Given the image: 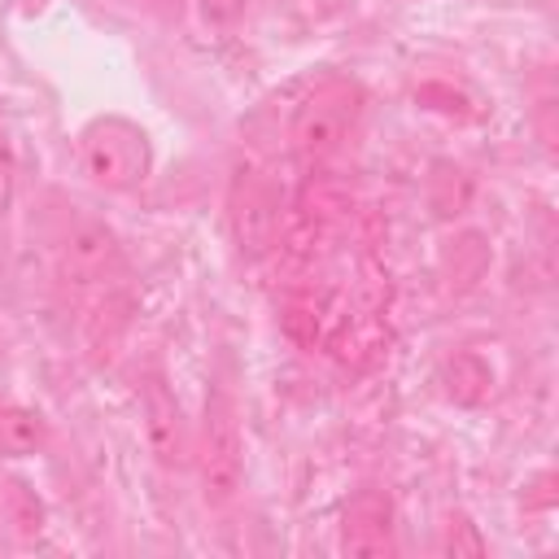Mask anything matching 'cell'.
<instances>
[{
  "label": "cell",
  "instance_id": "6da1fadb",
  "mask_svg": "<svg viewBox=\"0 0 559 559\" xmlns=\"http://www.w3.org/2000/svg\"><path fill=\"white\" fill-rule=\"evenodd\" d=\"M192 459H197L205 507H227L245 476V432H240V411L227 389H214L205 397L201 437H197Z\"/></svg>",
  "mask_w": 559,
  "mask_h": 559
},
{
  "label": "cell",
  "instance_id": "7a4b0ae2",
  "mask_svg": "<svg viewBox=\"0 0 559 559\" xmlns=\"http://www.w3.org/2000/svg\"><path fill=\"white\" fill-rule=\"evenodd\" d=\"M358 118H362V87L349 79H328L297 105V114L288 122V140L301 157L319 162V157H332L336 148H345Z\"/></svg>",
  "mask_w": 559,
  "mask_h": 559
},
{
  "label": "cell",
  "instance_id": "3957f363",
  "mask_svg": "<svg viewBox=\"0 0 559 559\" xmlns=\"http://www.w3.org/2000/svg\"><path fill=\"white\" fill-rule=\"evenodd\" d=\"M83 170L92 183L109 188V192H131L148 179L153 170V148L140 122L131 118H96L83 131Z\"/></svg>",
  "mask_w": 559,
  "mask_h": 559
},
{
  "label": "cell",
  "instance_id": "277c9868",
  "mask_svg": "<svg viewBox=\"0 0 559 559\" xmlns=\"http://www.w3.org/2000/svg\"><path fill=\"white\" fill-rule=\"evenodd\" d=\"M231 236L245 258H266L284 236V201L280 188L262 170H240L231 183Z\"/></svg>",
  "mask_w": 559,
  "mask_h": 559
},
{
  "label": "cell",
  "instance_id": "5b68a950",
  "mask_svg": "<svg viewBox=\"0 0 559 559\" xmlns=\"http://www.w3.org/2000/svg\"><path fill=\"white\" fill-rule=\"evenodd\" d=\"M122 271V249H118V236L105 227V223H79L66 245H61V258H57V275L70 293H109V284L118 280Z\"/></svg>",
  "mask_w": 559,
  "mask_h": 559
},
{
  "label": "cell",
  "instance_id": "8992f818",
  "mask_svg": "<svg viewBox=\"0 0 559 559\" xmlns=\"http://www.w3.org/2000/svg\"><path fill=\"white\" fill-rule=\"evenodd\" d=\"M397 524H393V498L380 489H362L345 502L341 511V550L358 559H380L393 555L397 546Z\"/></svg>",
  "mask_w": 559,
  "mask_h": 559
},
{
  "label": "cell",
  "instance_id": "52a82bcc",
  "mask_svg": "<svg viewBox=\"0 0 559 559\" xmlns=\"http://www.w3.org/2000/svg\"><path fill=\"white\" fill-rule=\"evenodd\" d=\"M144 432H148V450L162 467H183L192 459V437L183 424V406L175 402V393L153 376L144 384Z\"/></svg>",
  "mask_w": 559,
  "mask_h": 559
},
{
  "label": "cell",
  "instance_id": "ba28073f",
  "mask_svg": "<svg viewBox=\"0 0 559 559\" xmlns=\"http://www.w3.org/2000/svg\"><path fill=\"white\" fill-rule=\"evenodd\" d=\"M44 441H48V424L39 411L17 406V402H0V459L39 454Z\"/></svg>",
  "mask_w": 559,
  "mask_h": 559
},
{
  "label": "cell",
  "instance_id": "9c48e42d",
  "mask_svg": "<svg viewBox=\"0 0 559 559\" xmlns=\"http://www.w3.org/2000/svg\"><path fill=\"white\" fill-rule=\"evenodd\" d=\"M445 393L454 397V402H463V406H476V402H485L489 393H493V371H489V362L485 358H476V354H454L450 362H445Z\"/></svg>",
  "mask_w": 559,
  "mask_h": 559
},
{
  "label": "cell",
  "instance_id": "30bf717a",
  "mask_svg": "<svg viewBox=\"0 0 559 559\" xmlns=\"http://www.w3.org/2000/svg\"><path fill=\"white\" fill-rule=\"evenodd\" d=\"M467 197H472V179H467L459 166L441 162V166L432 170V179H428V201H432V210H437L441 218H450V214H459V210L467 205Z\"/></svg>",
  "mask_w": 559,
  "mask_h": 559
},
{
  "label": "cell",
  "instance_id": "8fae6325",
  "mask_svg": "<svg viewBox=\"0 0 559 559\" xmlns=\"http://www.w3.org/2000/svg\"><path fill=\"white\" fill-rule=\"evenodd\" d=\"M4 515L22 537H35L44 528V502L22 480H4Z\"/></svg>",
  "mask_w": 559,
  "mask_h": 559
},
{
  "label": "cell",
  "instance_id": "7c38bea8",
  "mask_svg": "<svg viewBox=\"0 0 559 559\" xmlns=\"http://www.w3.org/2000/svg\"><path fill=\"white\" fill-rule=\"evenodd\" d=\"M441 550H445V555H454V559H459V555H472V559H476V555H485V537L476 533V524H472L467 515H454V520L445 524Z\"/></svg>",
  "mask_w": 559,
  "mask_h": 559
},
{
  "label": "cell",
  "instance_id": "4fadbf2b",
  "mask_svg": "<svg viewBox=\"0 0 559 559\" xmlns=\"http://www.w3.org/2000/svg\"><path fill=\"white\" fill-rule=\"evenodd\" d=\"M13 192H17V153H13V140H9V127L0 122V218L9 214Z\"/></svg>",
  "mask_w": 559,
  "mask_h": 559
},
{
  "label": "cell",
  "instance_id": "5bb4252c",
  "mask_svg": "<svg viewBox=\"0 0 559 559\" xmlns=\"http://www.w3.org/2000/svg\"><path fill=\"white\" fill-rule=\"evenodd\" d=\"M197 13L214 31H231L245 17V0H197Z\"/></svg>",
  "mask_w": 559,
  "mask_h": 559
}]
</instances>
